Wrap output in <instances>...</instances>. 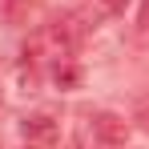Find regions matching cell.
Segmentation results:
<instances>
[{
    "label": "cell",
    "instance_id": "6",
    "mask_svg": "<svg viewBox=\"0 0 149 149\" xmlns=\"http://www.w3.org/2000/svg\"><path fill=\"white\" fill-rule=\"evenodd\" d=\"M137 125H141V129H145V133H149V105H145V109H141V113H137Z\"/></svg>",
    "mask_w": 149,
    "mask_h": 149
},
{
    "label": "cell",
    "instance_id": "1",
    "mask_svg": "<svg viewBox=\"0 0 149 149\" xmlns=\"http://www.w3.org/2000/svg\"><path fill=\"white\" fill-rule=\"evenodd\" d=\"M93 133H97L105 145H125L129 141V121L117 113H97L93 117Z\"/></svg>",
    "mask_w": 149,
    "mask_h": 149
},
{
    "label": "cell",
    "instance_id": "7",
    "mask_svg": "<svg viewBox=\"0 0 149 149\" xmlns=\"http://www.w3.org/2000/svg\"><path fill=\"white\" fill-rule=\"evenodd\" d=\"M69 149H81V141H77V137H73V141H69Z\"/></svg>",
    "mask_w": 149,
    "mask_h": 149
},
{
    "label": "cell",
    "instance_id": "3",
    "mask_svg": "<svg viewBox=\"0 0 149 149\" xmlns=\"http://www.w3.org/2000/svg\"><path fill=\"white\" fill-rule=\"evenodd\" d=\"M52 81H56L61 89H73V85H81V69H77V65H69V56H65V61H56Z\"/></svg>",
    "mask_w": 149,
    "mask_h": 149
},
{
    "label": "cell",
    "instance_id": "4",
    "mask_svg": "<svg viewBox=\"0 0 149 149\" xmlns=\"http://www.w3.org/2000/svg\"><path fill=\"white\" fill-rule=\"evenodd\" d=\"M125 4H129V0H105V8H109V12H125Z\"/></svg>",
    "mask_w": 149,
    "mask_h": 149
},
{
    "label": "cell",
    "instance_id": "5",
    "mask_svg": "<svg viewBox=\"0 0 149 149\" xmlns=\"http://www.w3.org/2000/svg\"><path fill=\"white\" fill-rule=\"evenodd\" d=\"M137 24H141V28H149V0L141 4V16H137Z\"/></svg>",
    "mask_w": 149,
    "mask_h": 149
},
{
    "label": "cell",
    "instance_id": "2",
    "mask_svg": "<svg viewBox=\"0 0 149 149\" xmlns=\"http://www.w3.org/2000/svg\"><path fill=\"white\" fill-rule=\"evenodd\" d=\"M20 129H24V137H28V141H52V137H56V125H52V117H28Z\"/></svg>",
    "mask_w": 149,
    "mask_h": 149
}]
</instances>
